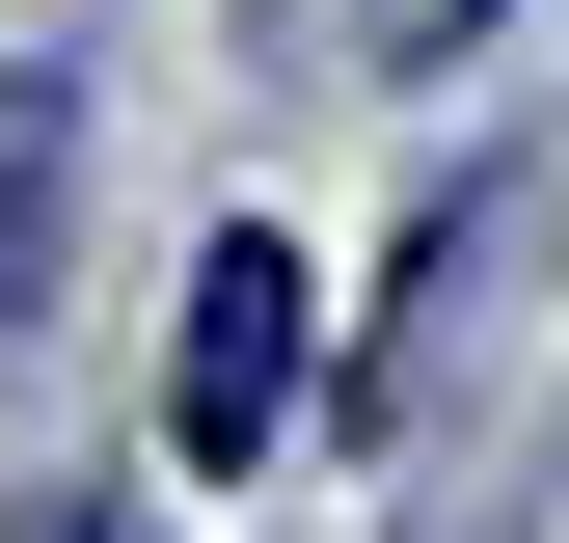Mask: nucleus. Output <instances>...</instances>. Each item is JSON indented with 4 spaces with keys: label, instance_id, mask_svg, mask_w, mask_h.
<instances>
[{
    "label": "nucleus",
    "instance_id": "obj_1",
    "mask_svg": "<svg viewBox=\"0 0 569 543\" xmlns=\"http://www.w3.org/2000/svg\"><path fill=\"white\" fill-rule=\"evenodd\" d=\"M299 381H326V272L271 245V218H218V245H190V354H163V435H190V462H271V435H299Z\"/></svg>",
    "mask_w": 569,
    "mask_h": 543
}]
</instances>
